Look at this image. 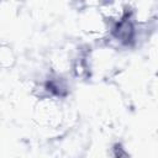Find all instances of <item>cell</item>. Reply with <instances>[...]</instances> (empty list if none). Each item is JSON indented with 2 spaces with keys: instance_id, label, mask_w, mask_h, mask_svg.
<instances>
[{
  "instance_id": "obj_1",
  "label": "cell",
  "mask_w": 158,
  "mask_h": 158,
  "mask_svg": "<svg viewBox=\"0 0 158 158\" xmlns=\"http://www.w3.org/2000/svg\"><path fill=\"white\" fill-rule=\"evenodd\" d=\"M38 122L46 126H57L62 121V111L59 105L49 98L43 99L36 109Z\"/></svg>"
}]
</instances>
